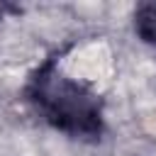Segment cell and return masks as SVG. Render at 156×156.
I'll return each instance as SVG.
<instances>
[{
	"mask_svg": "<svg viewBox=\"0 0 156 156\" xmlns=\"http://www.w3.org/2000/svg\"><path fill=\"white\" fill-rule=\"evenodd\" d=\"M66 51L68 46L46 54L27 73L20 95L32 115L49 129L73 141L98 144L107 132L105 95L93 83L63 71L61 58Z\"/></svg>",
	"mask_w": 156,
	"mask_h": 156,
	"instance_id": "cell-1",
	"label": "cell"
},
{
	"mask_svg": "<svg viewBox=\"0 0 156 156\" xmlns=\"http://www.w3.org/2000/svg\"><path fill=\"white\" fill-rule=\"evenodd\" d=\"M22 5H10V2H0V20H5L7 15H22Z\"/></svg>",
	"mask_w": 156,
	"mask_h": 156,
	"instance_id": "cell-3",
	"label": "cell"
},
{
	"mask_svg": "<svg viewBox=\"0 0 156 156\" xmlns=\"http://www.w3.org/2000/svg\"><path fill=\"white\" fill-rule=\"evenodd\" d=\"M132 29L146 46L156 51V0H144L134 5Z\"/></svg>",
	"mask_w": 156,
	"mask_h": 156,
	"instance_id": "cell-2",
	"label": "cell"
}]
</instances>
